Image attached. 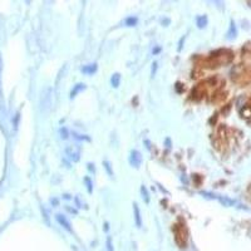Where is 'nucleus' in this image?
I'll return each instance as SVG.
<instances>
[{"label":"nucleus","mask_w":251,"mask_h":251,"mask_svg":"<svg viewBox=\"0 0 251 251\" xmlns=\"http://www.w3.org/2000/svg\"><path fill=\"white\" fill-rule=\"evenodd\" d=\"M157 68H158L157 62H153V63H152V68H151V75H152V77L156 75V73H157Z\"/></svg>","instance_id":"19"},{"label":"nucleus","mask_w":251,"mask_h":251,"mask_svg":"<svg viewBox=\"0 0 251 251\" xmlns=\"http://www.w3.org/2000/svg\"><path fill=\"white\" fill-rule=\"evenodd\" d=\"M52 204H54V205H58V200H57V198L52 200Z\"/></svg>","instance_id":"24"},{"label":"nucleus","mask_w":251,"mask_h":251,"mask_svg":"<svg viewBox=\"0 0 251 251\" xmlns=\"http://www.w3.org/2000/svg\"><path fill=\"white\" fill-rule=\"evenodd\" d=\"M159 50H161V48H156V49H154V50H153V54H156V53H158V52H159Z\"/></svg>","instance_id":"23"},{"label":"nucleus","mask_w":251,"mask_h":251,"mask_svg":"<svg viewBox=\"0 0 251 251\" xmlns=\"http://www.w3.org/2000/svg\"><path fill=\"white\" fill-rule=\"evenodd\" d=\"M129 163L132 167L134 168H139L141 165H142V154L137 149H133L131 151V154H129Z\"/></svg>","instance_id":"2"},{"label":"nucleus","mask_w":251,"mask_h":251,"mask_svg":"<svg viewBox=\"0 0 251 251\" xmlns=\"http://www.w3.org/2000/svg\"><path fill=\"white\" fill-rule=\"evenodd\" d=\"M196 24H197V26H198L200 29L205 28V26L207 25V16H206V15H200V16H197Z\"/></svg>","instance_id":"10"},{"label":"nucleus","mask_w":251,"mask_h":251,"mask_svg":"<svg viewBox=\"0 0 251 251\" xmlns=\"http://www.w3.org/2000/svg\"><path fill=\"white\" fill-rule=\"evenodd\" d=\"M175 239L180 248H186L187 245V231L185 227L175 225Z\"/></svg>","instance_id":"1"},{"label":"nucleus","mask_w":251,"mask_h":251,"mask_svg":"<svg viewBox=\"0 0 251 251\" xmlns=\"http://www.w3.org/2000/svg\"><path fill=\"white\" fill-rule=\"evenodd\" d=\"M217 200L224 205V206H232L235 205V201L229 198V197H221V196H217Z\"/></svg>","instance_id":"12"},{"label":"nucleus","mask_w":251,"mask_h":251,"mask_svg":"<svg viewBox=\"0 0 251 251\" xmlns=\"http://www.w3.org/2000/svg\"><path fill=\"white\" fill-rule=\"evenodd\" d=\"M73 137H74L75 139H78V141H91V138H89L88 136L78 134V133H75V132H73Z\"/></svg>","instance_id":"16"},{"label":"nucleus","mask_w":251,"mask_h":251,"mask_svg":"<svg viewBox=\"0 0 251 251\" xmlns=\"http://www.w3.org/2000/svg\"><path fill=\"white\" fill-rule=\"evenodd\" d=\"M55 219H57V221L59 222V225L60 226H63L67 231H69V232H73V229H72V225H70V222H69V220L63 215V214H57L55 215Z\"/></svg>","instance_id":"4"},{"label":"nucleus","mask_w":251,"mask_h":251,"mask_svg":"<svg viewBox=\"0 0 251 251\" xmlns=\"http://www.w3.org/2000/svg\"><path fill=\"white\" fill-rule=\"evenodd\" d=\"M107 250L113 251V245H112V240H111V237L107 239Z\"/></svg>","instance_id":"20"},{"label":"nucleus","mask_w":251,"mask_h":251,"mask_svg":"<svg viewBox=\"0 0 251 251\" xmlns=\"http://www.w3.org/2000/svg\"><path fill=\"white\" fill-rule=\"evenodd\" d=\"M68 210H69L70 212H73V214H77V211H75V210H73V209H69V207H68Z\"/></svg>","instance_id":"25"},{"label":"nucleus","mask_w":251,"mask_h":251,"mask_svg":"<svg viewBox=\"0 0 251 251\" xmlns=\"http://www.w3.org/2000/svg\"><path fill=\"white\" fill-rule=\"evenodd\" d=\"M103 165H104V168L107 170L108 175H109V176H113V171H112V168H111V163H109L108 161H104Z\"/></svg>","instance_id":"18"},{"label":"nucleus","mask_w":251,"mask_h":251,"mask_svg":"<svg viewBox=\"0 0 251 251\" xmlns=\"http://www.w3.org/2000/svg\"><path fill=\"white\" fill-rule=\"evenodd\" d=\"M137 21H138V19L136 16H128V18H126L125 25H127V26H134L137 24Z\"/></svg>","instance_id":"14"},{"label":"nucleus","mask_w":251,"mask_h":251,"mask_svg":"<svg viewBox=\"0 0 251 251\" xmlns=\"http://www.w3.org/2000/svg\"><path fill=\"white\" fill-rule=\"evenodd\" d=\"M236 35H237V30H236L235 23L231 21V24H230V29H229V31H227V39L231 40V39H234Z\"/></svg>","instance_id":"11"},{"label":"nucleus","mask_w":251,"mask_h":251,"mask_svg":"<svg viewBox=\"0 0 251 251\" xmlns=\"http://www.w3.org/2000/svg\"><path fill=\"white\" fill-rule=\"evenodd\" d=\"M65 153H67L68 158H69L70 161H73V162H78V161L81 159V152H79L78 149H74L72 146L65 148Z\"/></svg>","instance_id":"5"},{"label":"nucleus","mask_w":251,"mask_h":251,"mask_svg":"<svg viewBox=\"0 0 251 251\" xmlns=\"http://www.w3.org/2000/svg\"><path fill=\"white\" fill-rule=\"evenodd\" d=\"M82 72L84 74H93L97 72V64L93 63V64H87L84 67H82Z\"/></svg>","instance_id":"8"},{"label":"nucleus","mask_w":251,"mask_h":251,"mask_svg":"<svg viewBox=\"0 0 251 251\" xmlns=\"http://www.w3.org/2000/svg\"><path fill=\"white\" fill-rule=\"evenodd\" d=\"M133 212H134V221H136L137 227H142V217H141V211L137 202H133Z\"/></svg>","instance_id":"6"},{"label":"nucleus","mask_w":251,"mask_h":251,"mask_svg":"<svg viewBox=\"0 0 251 251\" xmlns=\"http://www.w3.org/2000/svg\"><path fill=\"white\" fill-rule=\"evenodd\" d=\"M141 193H142V198L144 200L146 204H149V193H148V190L144 185L141 186Z\"/></svg>","instance_id":"13"},{"label":"nucleus","mask_w":251,"mask_h":251,"mask_svg":"<svg viewBox=\"0 0 251 251\" xmlns=\"http://www.w3.org/2000/svg\"><path fill=\"white\" fill-rule=\"evenodd\" d=\"M111 84L113 88H118L121 84V74L120 73H114L111 77Z\"/></svg>","instance_id":"9"},{"label":"nucleus","mask_w":251,"mask_h":251,"mask_svg":"<svg viewBox=\"0 0 251 251\" xmlns=\"http://www.w3.org/2000/svg\"><path fill=\"white\" fill-rule=\"evenodd\" d=\"M86 89V84L84 83H77L74 87H73V89L70 91V99H73L74 97H77V94L78 93H81L82 91H84Z\"/></svg>","instance_id":"7"},{"label":"nucleus","mask_w":251,"mask_h":251,"mask_svg":"<svg viewBox=\"0 0 251 251\" xmlns=\"http://www.w3.org/2000/svg\"><path fill=\"white\" fill-rule=\"evenodd\" d=\"M84 182L87 183L88 193H92V192H93V183H92V180H91L89 177H84Z\"/></svg>","instance_id":"15"},{"label":"nucleus","mask_w":251,"mask_h":251,"mask_svg":"<svg viewBox=\"0 0 251 251\" xmlns=\"http://www.w3.org/2000/svg\"><path fill=\"white\" fill-rule=\"evenodd\" d=\"M87 166H88V170H89L91 172H93V173L96 172V167H94V163H91V162H89V163H88Z\"/></svg>","instance_id":"21"},{"label":"nucleus","mask_w":251,"mask_h":251,"mask_svg":"<svg viewBox=\"0 0 251 251\" xmlns=\"http://www.w3.org/2000/svg\"><path fill=\"white\" fill-rule=\"evenodd\" d=\"M74 200H75V204H77V207H78V209H82V207H83V204H82V202H81V200H79V197H75V198H74Z\"/></svg>","instance_id":"22"},{"label":"nucleus","mask_w":251,"mask_h":251,"mask_svg":"<svg viewBox=\"0 0 251 251\" xmlns=\"http://www.w3.org/2000/svg\"><path fill=\"white\" fill-rule=\"evenodd\" d=\"M42 96V108L47 111L52 106V88H47Z\"/></svg>","instance_id":"3"},{"label":"nucleus","mask_w":251,"mask_h":251,"mask_svg":"<svg viewBox=\"0 0 251 251\" xmlns=\"http://www.w3.org/2000/svg\"><path fill=\"white\" fill-rule=\"evenodd\" d=\"M59 133H60V137H62L63 139H67L68 136H69V132H68V129H67L65 127H62V128L59 129Z\"/></svg>","instance_id":"17"}]
</instances>
